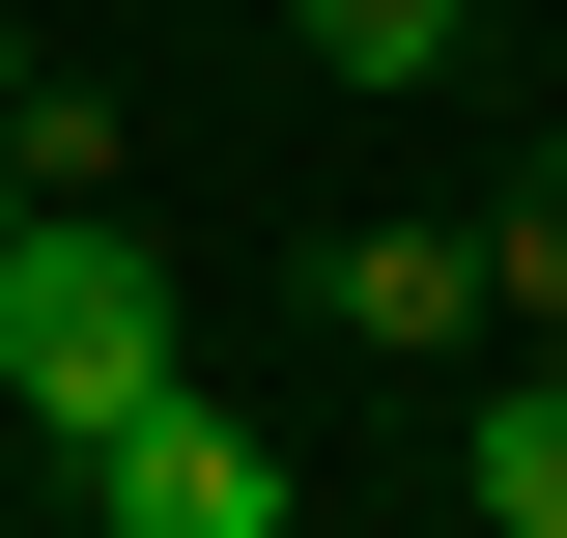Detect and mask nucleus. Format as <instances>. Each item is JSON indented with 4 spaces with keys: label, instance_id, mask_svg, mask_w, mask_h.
<instances>
[{
    "label": "nucleus",
    "instance_id": "nucleus-1",
    "mask_svg": "<svg viewBox=\"0 0 567 538\" xmlns=\"http://www.w3.org/2000/svg\"><path fill=\"white\" fill-rule=\"evenodd\" d=\"M142 369H171V227L29 199V227H0V425H29V454H85Z\"/></svg>",
    "mask_w": 567,
    "mask_h": 538
},
{
    "label": "nucleus",
    "instance_id": "nucleus-2",
    "mask_svg": "<svg viewBox=\"0 0 567 538\" xmlns=\"http://www.w3.org/2000/svg\"><path fill=\"white\" fill-rule=\"evenodd\" d=\"M58 510H85V538H284V510H312V482H284L256 425L199 397V369H142V397H114V425H85V454H58Z\"/></svg>",
    "mask_w": 567,
    "mask_h": 538
},
{
    "label": "nucleus",
    "instance_id": "nucleus-3",
    "mask_svg": "<svg viewBox=\"0 0 567 538\" xmlns=\"http://www.w3.org/2000/svg\"><path fill=\"white\" fill-rule=\"evenodd\" d=\"M312 340H341V369H454V340H511V312H483V227H312Z\"/></svg>",
    "mask_w": 567,
    "mask_h": 538
},
{
    "label": "nucleus",
    "instance_id": "nucleus-4",
    "mask_svg": "<svg viewBox=\"0 0 567 538\" xmlns=\"http://www.w3.org/2000/svg\"><path fill=\"white\" fill-rule=\"evenodd\" d=\"M425 482H454L483 538H567V340H511L483 397H454V454H425Z\"/></svg>",
    "mask_w": 567,
    "mask_h": 538
},
{
    "label": "nucleus",
    "instance_id": "nucleus-5",
    "mask_svg": "<svg viewBox=\"0 0 567 538\" xmlns=\"http://www.w3.org/2000/svg\"><path fill=\"white\" fill-rule=\"evenodd\" d=\"M284 58H312V85H454L483 0H284Z\"/></svg>",
    "mask_w": 567,
    "mask_h": 538
},
{
    "label": "nucleus",
    "instance_id": "nucleus-6",
    "mask_svg": "<svg viewBox=\"0 0 567 538\" xmlns=\"http://www.w3.org/2000/svg\"><path fill=\"white\" fill-rule=\"evenodd\" d=\"M0 170H29V199H142V142H114V85H85V58L0 85Z\"/></svg>",
    "mask_w": 567,
    "mask_h": 538
},
{
    "label": "nucleus",
    "instance_id": "nucleus-7",
    "mask_svg": "<svg viewBox=\"0 0 567 538\" xmlns=\"http://www.w3.org/2000/svg\"><path fill=\"white\" fill-rule=\"evenodd\" d=\"M483 312H511V340H567V142L483 199Z\"/></svg>",
    "mask_w": 567,
    "mask_h": 538
},
{
    "label": "nucleus",
    "instance_id": "nucleus-8",
    "mask_svg": "<svg viewBox=\"0 0 567 538\" xmlns=\"http://www.w3.org/2000/svg\"><path fill=\"white\" fill-rule=\"evenodd\" d=\"M0 85H29V29H0Z\"/></svg>",
    "mask_w": 567,
    "mask_h": 538
}]
</instances>
